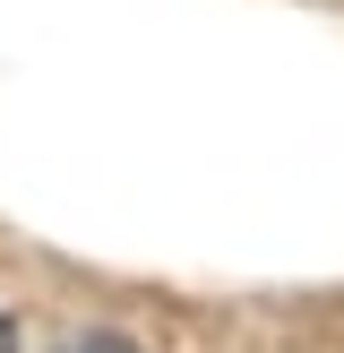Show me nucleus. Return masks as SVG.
I'll return each mask as SVG.
<instances>
[{"mask_svg": "<svg viewBox=\"0 0 344 353\" xmlns=\"http://www.w3.org/2000/svg\"><path fill=\"white\" fill-rule=\"evenodd\" d=\"M0 353H17V327H9V310H0Z\"/></svg>", "mask_w": 344, "mask_h": 353, "instance_id": "obj_2", "label": "nucleus"}, {"mask_svg": "<svg viewBox=\"0 0 344 353\" xmlns=\"http://www.w3.org/2000/svg\"><path fill=\"white\" fill-rule=\"evenodd\" d=\"M61 353H138V345H129V336H103V327H95V336H69Z\"/></svg>", "mask_w": 344, "mask_h": 353, "instance_id": "obj_1", "label": "nucleus"}]
</instances>
